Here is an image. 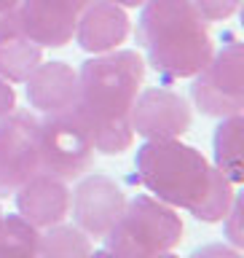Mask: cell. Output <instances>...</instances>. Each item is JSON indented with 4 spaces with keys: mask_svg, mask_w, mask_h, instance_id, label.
<instances>
[{
    "mask_svg": "<svg viewBox=\"0 0 244 258\" xmlns=\"http://www.w3.org/2000/svg\"><path fill=\"white\" fill-rule=\"evenodd\" d=\"M241 129H244V118L241 116H228L215 129V140H212L215 143V164L233 185H239L244 180Z\"/></svg>",
    "mask_w": 244,
    "mask_h": 258,
    "instance_id": "15",
    "label": "cell"
},
{
    "mask_svg": "<svg viewBox=\"0 0 244 258\" xmlns=\"http://www.w3.org/2000/svg\"><path fill=\"white\" fill-rule=\"evenodd\" d=\"M126 207L124 188L108 175H89L72 194V218L86 237L105 239Z\"/></svg>",
    "mask_w": 244,
    "mask_h": 258,
    "instance_id": "9",
    "label": "cell"
},
{
    "mask_svg": "<svg viewBox=\"0 0 244 258\" xmlns=\"http://www.w3.org/2000/svg\"><path fill=\"white\" fill-rule=\"evenodd\" d=\"M241 0H193L196 11L204 16L207 22H225L239 11Z\"/></svg>",
    "mask_w": 244,
    "mask_h": 258,
    "instance_id": "18",
    "label": "cell"
},
{
    "mask_svg": "<svg viewBox=\"0 0 244 258\" xmlns=\"http://www.w3.org/2000/svg\"><path fill=\"white\" fill-rule=\"evenodd\" d=\"M92 0H22L19 32L43 48H62L75 35L78 19Z\"/></svg>",
    "mask_w": 244,
    "mask_h": 258,
    "instance_id": "8",
    "label": "cell"
},
{
    "mask_svg": "<svg viewBox=\"0 0 244 258\" xmlns=\"http://www.w3.org/2000/svg\"><path fill=\"white\" fill-rule=\"evenodd\" d=\"M183 221L156 197H134L126 202L116 226L105 234L108 250L124 258H156L183 242Z\"/></svg>",
    "mask_w": 244,
    "mask_h": 258,
    "instance_id": "4",
    "label": "cell"
},
{
    "mask_svg": "<svg viewBox=\"0 0 244 258\" xmlns=\"http://www.w3.org/2000/svg\"><path fill=\"white\" fill-rule=\"evenodd\" d=\"M38 148L43 172L62 180H75L94 164V145L84 121L70 113H56L38 124Z\"/></svg>",
    "mask_w": 244,
    "mask_h": 258,
    "instance_id": "6",
    "label": "cell"
},
{
    "mask_svg": "<svg viewBox=\"0 0 244 258\" xmlns=\"http://www.w3.org/2000/svg\"><path fill=\"white\" fill-rule=\"evenodd\" d=\"M156 258H177V255H172V253H161V255H156Z\"/></svg>",
    "mask_w": 244,
    "mask_h": 258,
    "instance_id": "25",
    "label": "cell"
},
{
    "mask_svg": "<svg viewBox=\"0 0 244 258\" xmlns=\"http://www.w3.org/2000/svg\"><path fill=\"white\" fill-rule=\"evenodd\" d=\"M191 258H241L239 247H231V245H207L196 250Z\"/></svg>",
    "mask_w": 244,
    "mask_h": 258,
    "instance_id": "21",
    "label": "cell"
},
{
    "mask_svg": "<svg viewBox=\"0 0 244 258\" xmlns=\"http://www.w3.org/2000/svg\"><path fill=\"white\" fill-rule=\"evenodd\" d=\"M145 81V62L137 51H113L86 59L78 73L75 116L84 121L94 151L118 156L132 148V108Z\"/></svg>",
    "mask_w": 244,
    "mask_h": 258,
    "instance_id": "2",
    "label": "cell"
},
{
    "mask_svg": "<svg viewBox=\"0 0 244 258\" xmlns=\"http://www.w3.org/2000/svg\"><path fill=\"white\" fill-rule=\"evenodd\" d=\"M89 258H124V255L113 253V250H94V253H89Z\"/></svg>",
    "mask_w": 244,
    "mask_h": 258,
    "instance_id": "24",
    "label": "cell"
},
{
    "mask_svg": "<svg viewBox=\"0 0 244 258\" xmlns=\"http://www.w3.org/2000/svg\"><path fill=\"white\" fill-rule=\"evenodd\" d=\"M137 40L167 84L193 78L215 54L209 22L193 0H148L137 22Z\"/></svg>",
    "mask_w": 244,
    "mask_h": 258,
    "instance_id": "3",
    "label": "cell"
},
{
    "mask_svg": "<svg viewBox=\"0 0 244 258\" xmlns=\"http://www.w3.org/2000/svg\"><path fill=\"white\" fill-rule=\"evenodd\" d=\"M0 258H38V229L22 215L0 218Z\"/></svg>",
    "mask_w": 244,
    "mask_h": 258,
    "instance_id": "17",
    "label": "cell"
},
{
    "mask_svg": "<svg viewBox=\"0 0 244 258\" xmlns=\"http://www.w3.org/2000/svg\"><path fill=\"white\" fill-rule=\"evenodd\" d=\"M239 221H241V202H239V197H236V199H233V205H231V210H228V215L223 218L225 237L231 239L233 247H241V245H244V234H241V229H239Z\"/></svg>",
    "mask_w": 244,
    "mask_h": 258,
    "instance_id": "19",
    "label": "cell"
},
{
    "mask_svg": "<svg viewBox=\"0 0 244 258\" xmlns=\"http://www.w3.org/2000/svg\"><path fill=\"white\" fill-rule=\"evenodd\" d=\"M40 62H43V48L27 35L11 32V35L0 38V78L3 81L22 84Z\"/></svg>",
    "mask_w": 244,
    "mask_h": 258,
    "instance_id": "14",
    "label": "cell"
},
{
    "mask_svg": "<svg viewBox=\"0 0 244 258\" xmlns=\"http://www.w3.org/2000/svg\"><path fill=\"white\" fill-rule=\"evenodd\" d=\"M38 124L40 121L24 110L0 116V199L16 194L30 177L43 172Z\"/></svg>",
    "mask_w": 244,
    "mask_h": 258,
    "instance_id": "7",
    "label": "cell"
},
{
    "mask_svg": "<svg viewBox=\"0 0 244 258\" xmlns=\"http://www.w3.org/2000/svg\"><path fill=\"white\" fill-rule=\"evenodd\" d=\"M16 210L35 229L62 223L70 213V191L67 180L51 172H38L16 191Z\"/></svg>",
    "mask_w": 244,
    "mask_h": 258,
    "instance_id": "11",
    "label": "cell"
},
{
    "mask_svg": "<svg viewBox=\"0 0 244 258\" xmlns=\"http://www.w3.org/2000/svg\"><path fill=\"white\" fill-rule=\"evenodd\" d=\"M11 110H16V92L8 86V81L0 78V116H8Z\"/></svg>",
    "mask_w": 244,
    "mask_h": 258,
    "instance_id": "22",
    "label": "cell"
},
{
    "mask_svg": "<svg viewBox=\"0 0 244 258\" xmlns=\"http://www.w3.org/2000/svg\"><path fill=\"white\" fill-rule=\"evenodd\" d=\"M191 97L204 116L228 118L244 110V51L236 38H228L217 54L196 73Z\"/></svg>",
    "mask_w": 244,
    "mask_h": 258,
    "instance_id": "5",
    "label": "cell"
},
{
    "mask_svg": "<svg viewBox=\"0 0 244 258\" xmlns=\"http://www.w3.org/2000/svg\"><path fill=\"white\" fill-rule=\"evenodd\" d=\"M110 3H116L121 8H137V6H145L148 0H110Z\"/></svg>",
    "mask_w": 244,
    "mask_h": 258,
    "instance_id": "23",
    "label": "cell"
},
{
    "mask_svg": "<svg viewBox=\"0 0 244 258\" xmlns=\"http://www.w3.org/2000/svg\"><path fill=\"white\" fill-rule=\"evenodd\" d=\"M129 35V16L121 6L110 0H92L78 19L75 40L89 54H108L126 40Z\"/></svg>",
    "mask_w": 244,
    "mask_h": 258,
    "instance_id": "13",
    "label": "cell"
},
{
    "mask_svg": "<svg viewBox=\"0 0 244 258\" xmlns=\"http://www.w3.org/2000/svg\"><path fill=\"white\" fill-rule=\"evenodd\" d=\"M19 3L22 0H0V38L19 32Z\"/></svg>",
    "mask_w": 244,
    "mask_h": 258,
    "instance_id": "20",
    "label": "cell"
},
{
    "mask_svg": "<svg viewBox=\"0 0 244 258\" xmlns=\"http://www.w3.org/2000/svg\"><path fill=\"white\" fill-rule=\"evenodd\" d=\"M191 108L172 89H148L134 100L132 132L148 140H177L191 129Z\"/></svg>",
    "mask_w": 244,
    "mask_h": 258,
    "instance_id": "10",
    "label": "cell"
},
{
    "mask_svg": "<svg viewBox=\"0 0 244 258\" xmlns=\"http://www.w3.org/2000/svg\"><path fill=\"white\" fill-rule=\"evenodd\" d=\"M0 218H3V210H0Z\"/></svg>",
    "mask_w": 244,
    "mask_h": 258,
    "instance_id": "26",
    "label": "cell"
},
{
    "mask_svg": "<svg viewBox=\"0 0 244 258\" xmlns=\"http://www.w3.org/2000/svg\"><path fill=\"white\" fill-rule=\"evenodd\" d=\"M92 242L78 226H48L38 234V258H89Z\"/></svg>",
    "mask_w": 244,
    "mask_h": 258,
    "instance_id": "16",
    "label": "cell"
},
{
    "mask_svg": "<svg viewBox=\"0 0 244 258\" xmlns=\"http://www.w3.org/2000/svg\"><path fill=\"white\" fill-rule=\"evenodd\" d=\"M27 100L46 116L75 110L78 73L67 62H40L27 78Z\"/></svg>",
    "mask_w": 244,
    "mask_h": 258,
    "instance_id": "12",
    "label": "cell"
},
{
    "mask_svg": "<svg viewBox=\"0 0 244 258\" xmlns=\"http://www.w3.org/2000/svg\"><path fill=\"white\" fill-rule=\"evenodd\" d=\"M137 180L158 202L183 207L204 223H217L228 215L236 199V185L204 153L180 140H148L137 148Z\"/></svg>",
    "mask_w": 244,
    "mask_h": 258,
    "instance_id": "1",
    "label": "cell"
}]
</instances>
